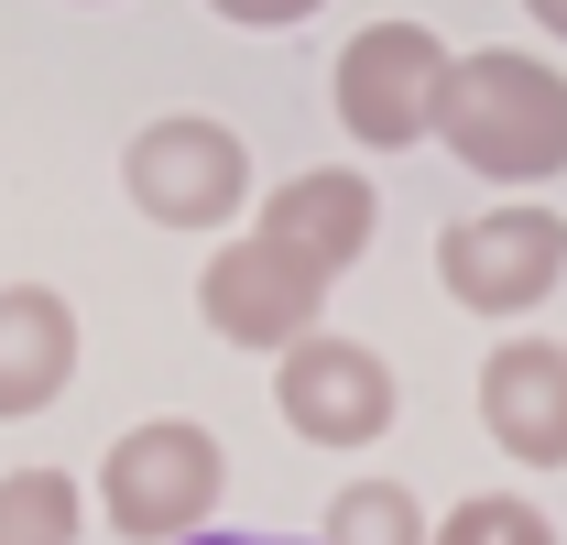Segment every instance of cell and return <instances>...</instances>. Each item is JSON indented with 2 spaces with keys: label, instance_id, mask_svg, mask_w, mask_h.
<instances>
[{
  "label": "cell",
  "instance_id": "obj_1",
  "mask_svg": "<svg viewBox=\"0 0 567 545\" xmlns=\"http://www.w3.org/2000/svg\"><path fill=\"white\" fill-rule=\"evenodd\" d=\"M436 142H447L481 186H557L567 175V66L513 55V44L458 55V66H447Z\"/></svg>",
  "mask_w": 567,
  "mask_h": 545
},
{
  "label": "cell",
  "instance_id": "obj_2",
  "mask_svg": "<svg viewBox=\"0 0 567 545\" xmlns=\"http://www.w3.org/2000/svg\"><path fill=\"white\" fill-rule=\"evenodd\" d=\"M87 502L110 513V535H132V545H186V535H208V513L229 502V448L197 414H153L132 436H110Z\"/></svg>",
  "mask_w": 567,
  "mask_h": 545
},
{
  "label": "cell",
  "instance_id": "obj_3",
  "mask_svg": "<svg viewBox=\"0 0 567 545\" xmlns=\"http://www.w3.org/2000/svg\"><path fill=\"white\" fill-rule=\"evenodd\" d=\"M447 44L425 22H360L328 66V99H339V132L360 153H404V142H436V110H447Z\"/></svg>",
  "mask_w": 567,
  "mask_h": 545
},
{
  "label": "cell",
  "instance_id": "obj_4",
  "mask_svg": "<svg viewBox=\"0 0 567 545\" xmlns=\"http://www.w3.org/2000/svg\"><path fill=\"white\" fill-rule=\"evenodd\" d=\"M121 186H132V207L153 229H229L251 207V142L229 121H197V110L142 121L132 153H121Z\"/></svg>",
  "mask_w": 567,
  "mask_h": 545
},
{
  "label": "cell",
  "instance_id": "obj_5",
  "mask_svg": "<svg viewBox=\"0 0 567 545\" xmlns=\"http://www.w3.org/2000/svg\"><path fill=\"white\" fill-rule=\"evenodd\" d=\"M436 284L447 306L470 317H535L567 284V218L557 207H481V218H447L436 229Z\"/></svg>",
  "mask_w": 567,
  "mask_h": 545
},
{
  "label": "cell",
  "instance_id": "obj_6",
  "mask_svg": "<svg viewBox=\"0 0 567 545\" xmlns=\"http://www.w3.org/2000/svg\"><path fill=\"white\" fill-rule=\"evenodd\" d=\"M274 414L306 436V448H371V436H393L404 382H393L382 349L339 339V328H306V339L274 360Z\"/></svg>",
  "mask_w": 567,
  "mask_h": 545
},
{
  "label": "cell",
  "instance_id": "obj_7",
  "mask_svg": "<svg viewBox=\"0 0 567 545\" xmlns=\"http://www.w3.org/2000/svg\"><path fill=\"white\" fill-rule=\"evenodd\" d=\"M317 306H328V284L295 263V251H274L262 229H240V240H218L208 272H197V317H208V339L229 349H295L306 328H317Z\"/></svg>",
  "mask_w": 567,
  "mask_h": 545
},
{
  "label": "cell",
  "instance_id": "obj_8",
  "mask_svg": "<svg viewBox=\"0 0 567 545\" xmlns=\"http://www.w3.org/2000/svg\"><path fill=\"white\" fill-rule=\"evenodd\" d=\"M251 229H262L274 251H295L317 284H339V272L371 251L382 197H371V175H360V164H306V175H284L274 197H262V218H251Z\"/></svg>",
  "mask_w": 567,
  "mask_h": 545
},
{
  "label": "cell",
  "instance_id": "obj_9",
  "mask_svg": "<svg viewBox=\"0 0 567 545\" xmlns=\"http://www.w3.org/2000/svg\"><path fill=\"white\" fill-rule=\"evenodd\" d=\"M481 425L502 459L567 470V349L557 339H502L481 360Z\"/></svg>",
  "mask_w": 567,
  "mask_h": 545
},
{
  "label": "cell",
  "instance_id": "obj_10",
  "mask_svg": "<svg viewBox=\"0 0 567 545\" xmlns=\"http://www.w3.org/2000/svg\"><path fill=\"white\" fill-rule=\"evenodd\" d=\"M76 382V306L55 284H0V425L44 414Z\"/></svg>",
  "mask_w": 567,
  "mask_h": 545
},
{
  "label": "cell",
  "instance_id": "obj_11",
  "mask_svg": "<svg viewBox=\"0 0 567 545\" xmlns=\"http://www.w3.org/2000/svg\"><path fill=\"white\" fill-rule=\"evenodd\" d=\"M87 535V491L66 470H11L0 480V545H76Z\"/></svg>",
  "mask_w": 567,
  "mask_h": 545
},
{
  "label": "cell",
  "instance_id": "obj_12",
  "mask_svg": "<svg viewBox=\"0 0 567 545\" xmlns=\"http://www.w3.org/2000/svg\"><path fill=\"white\" fill-rule=\"evenodd\" d=\"M436 524H425V502L404 491V480H350L339 502H328V535L317 545H425Z\"/></svg>",
  "mask_w": 567,
  "mask_h": 545
},
{
  "label": "cell",
  "instance_id": "obj_13",
  "mask_svg": "<svg viewBox=\"0 0 567 545\" xmlns=\"http://www.w3.org/2000/svg\"><path fill=\"white\" fill-rule=\"evenodd\" d=\"M425 545H557V524H546L535 502H513V491H470V502L436 513Z\"/></svg>",
  "mask_w": 567,
  "mask_h": 545
},
{
  "label": "cell",
  "instance_id": "obj_14",
  "mask_svg": "<svg viewBox=\"0 0 567 545\" xmlns=\"http://www.w3.org/2000/svg\"><path fill=\"white\" fill-rule=\"evenodd\" d=\"M218 22H240V33H284V22H306V11H328V0H208Z\"/></svg>",
  "mask_w": 567,
  "mask_h": 545
},
{
  "label": "cell",
  "instance_id": "obj_15",
  "mask_svg": "<svg viewBox=\"0 0 567 545\" xmlns=\"http://www.w3.org/2000/svg\"><path fill=\"white\" fill-rule=\"evenodd\" d=\"M524 11H535V22H546V33L567 44V0H524Z\"/></svg>",
  "mask_w": 567,
  "mask_h": 545
},
{
  "label": "cell",
  "instance_id": "obj_16",
  "mask_svg": "<svg viewBox=\"0 0 567 545\" xmlns=\"http://www.w3.org/2000/svg\"><path fill=\"white\" fill-rule=\"evenodd\" d=\"M186 545H295V535H186Z\"/></svg>",
  "mask_w": 567,
  "mask_h": 545
}]
</instances>
